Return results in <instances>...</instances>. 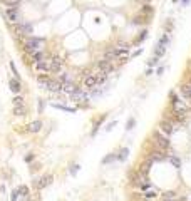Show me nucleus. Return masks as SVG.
<instances>
[{
	"label": "nucleus",
	"instance_id": "nucleus-9",
	"mask_svg": "<svg viewBox=\"0 0 191 201\" xmlns=\"http://www.w3.org/2000/svg\"><path fill=\"white\" fill-rule=\"evenodd\" d=\"M15 32H17V35L24 37V35H27V34H30V32H32V27H30L29 24H22V22H20V25H17V27H15Z\"/></svg>",
	"mask_w": 191,
	"mask_h": 201
},
{
	"label": "nucleus",
	"instance_id": "nucleus-22",
	"mask_svg": "<svg viewBox=\"0 0 191 201\" xmlns=\"http://www.w3.org/2000/svg\"><path fill=\"white\" fill-rule=\"evenodd\" d=\"M149 158H151L153 161H163V159H164V156H163V153H159V151H153Z\"/></svg>",
	"mask_w": 191,
	"mask_h": 201
},
{
	"label": "nucleus",
	"instance_id": "nucleus-11",
	"mask_svg": "<svg viewBox=\"0 0 191 201\" xmlns=\"http://www.w3.org/2000/svg\"><path fill=\"white\" fill-rule=\"evenodd\" d=\"M77 89H79V87H77L76 84H72L70 81H67V82H62V89H60V91L66 92V94H72V92H76Z\"/></svg>",
	"mask_w": 191,
	"mask_h": 201
},
{
	"label": "nucleus",
	"instance_id": "nucleus-8",
	"mask_svg": "<svg viewBox=\"0 0 191 201\" xmlns=\"http://www.w3.org/2000/svg\"><path fill=\"white\" fill-rule=\"evenodd\" d=\"M62 66H64V60L59 57V55H56V57L50 59V72H59Z\"/></svg>",
	"mask_w": 191,
	"mask_h": 201
},
{
	"label": "nucleus",
	"instance_id": "nucleus-3",
	"mask_svg": "<svg viewBox=\"0 0 191 201\" xmlns=\"http://www.w3.org/2000/svg\"><path fill=\"white\" fill-rule=\"evenodd\" d=\"M24 49L30 52V54H34V52H37L42 49V40L40 39H34V37H29V39H24Z\"/></svg>",
	"mask_w": 191,
	"mask_h": 201
},
{
	"label": "nucleus",
	"instance_id": "nucleus-31",
	"mask_svg": "<svg viewBox=\"0 0 191 201\" xmlns=\"http://www.w3.org/2000/svg\"><path fill=\"white\" fill-rule=\"evenodd\" d=\"M163 198H164V200H173V198H174V193H173V191H166L164 194H163Z\"/></svg>",
	"mask_w": 191,
	"mask_h": 201
},
{
	"label": "nucleus",
	"instance_id": "nucleus-18",
	"mask_svg": "<svg viewBox=\"0 0 191 201\" xmlns=\"http://www.w3.org/2000/svg\"><path fill=\"white\" fill-rule=\"evenodd\" d=\"M42 129V121H34L29 124V131L30 133H39Z\"/></svg>",
	"mask_w": 191,
	"mask_h": 201
},
{
	"label": "nucleus",
	"instance_id": "nucleus-40",
	"mask_svg": "<svg viewBox=\"0 0 191 201\" xmlns=\"http://www.w3.org/2000/svg\"><path fill=\"white\" fill-rule=\"evenodd\" d=\"M137 2H149V0H137Z\"/></svg>",
	"mask_w": 191,
	"mask_h": 201
},
{
	"label": "nucleus",
	"instance_id": "nucleus-26",
	"mask_svg": "<svg viewBox=\"0 0 191 201\" xmlns=\"http://www.w3.org/2000/svg\"><path fill=\"white\" fill-rule=\"evenodd\" d=\"M14 114L15 116H25V107H24V106H15Z\"/></svg>",
	"mask_w": 191,
	"mask_h": 201
},
{
	"label": "nucleus",
	"instance_id": "nucleus-36",
	"mask_svg": "<svg viewBox=\"0 0 191 201\" xmlns=\"http://www.w3.org/2000/svg\"><path fill=\"white\" fill-rule=\"evenodd\" d=\"M17 198H19V189H15L12 193V201H17Z\"/></svg>",
	"mask_w": 191,
	"mask_h": 201
},
{
	"label": "nucleus",
	"instance_id": "nucleus-39",
	"mask_svg": "<svg viewBox=\"0 0 191 201\" xmlns=\"http://www.w3.org/2000/svg\"><path fill=\"white\" fill-rule=\"evenodd\" d=\"M181 3H183V5H188V3H190V0H181Z\"/></svg>",
	"mask_w": 191,
	"mask_h": 201
},
{
	"label": "nucleus",
	"instance_id": "nucleus-17",
	"mask_svg": "<svg viewBox=\"0 0 191 201\" xmlns=\"http://www.w3.org/2000/svg\"><path fill=\"white\" fill-rule=\"evenodd\" d=\"M104 59L106 60H109V62H112L114 59H117V54H116V49H107L106 50V54H104Z\"/></svg>",
	"mask_w": 191,
	"mask_h": 201
},
{
	"label": "nucleus",
	"instance_id": "nucleus-30",
	"mask_svg": "<svg viewBox=\"0 0 191 201\" xmlns=\"http://www.w3.org/2000/svg\"><path fill=\"white\" fill-rule=\"evenodd\" d=\"M127 153H129L127 149H123V151L119 153V156H117V159H121V161H124V159H126V156H127Z\"/></svg>",
	"mask_w": 191,
	"mask_h": 201
},
{
	"label": "nucleus",
	"instance_id": "nucleus-16",
	"mask_svg": "<svg viewBox=\"0 0 191 201\" xmlns=\"http://www.w3.org/2000/svg\"><path fill=\"white\" fill-rule=\"evenodd\" d=\"M179 91H181V96L184 97V99H191V86L190 84H183V86L179 87Z\"/></svg>",
	"mask_w": 191,
	"mask_h": 201
},
{
	"label": "nucleus",
	"instance_id": "nucleus-4",
	"mask_svg": "<svg viewBox=\"0 0 191 201\" xmlns=\"http://www.w3.org/2000/svg\"><path fill=\"white\" fill-rule=\"evenodd\" d=\"M153 137H154V141H156V144H158L161 149H166V148H169L168 136H164L163 133H159V131H153Z\"/></svg>",
	"mask_w": 191,
	"mask_h": 201
},
{
	"label": "nucleus",
	"instance_id": "nucleus-24",
	"mask_svg": "<svg viewBox=\"0 0 191 201\" xmlns=\"http://www.w3.org/2000/svg\"><path fill=\"white\" fill-rule=\"evenodd\" d=\"M156 196H158V193H156V189H154V191H146V193L143 194V198H144V200H148V201L154 200Z\"/></svg>",
	"mask_w": 191,
	"mask_h": 201
},
{
	"label": "nucleus",
	"instance_id": "nucleus-15",
	"mask_svg": "<svg viewBox=\"0 0 191 201\" xmlns=\"http://www.w3.org/2000/svg\"><path fill=\"white\" fill-rule=\"evenodd\" d=\"M49 81H50V77H49L47 74H40V76L37 77V82H39V86L42 87V89H45V87H47Z\"/></svg>",
	"mask_w": 191,
	"mask_h": 201
},
{
	"label": "nucleus",
	"instance_id": "nucleus-33",
	"mask_svg": "<svg viewBox=\"0 0 191 201\" xmlns=\"http://www.w3.org/2000/svg\"><path fill=\"white\" fill-rule=\"evenodd\" d=\"M22 102H24L22 97H15V99H14V106H22Z\"/></svg>",
	"mask_w": 191,
	"mask_h": 201
},
{
	"label": "nucleus",
	"instance_id": "nucleus-6",
	"mask_svg": "<svg viewBox=\"0 0 191 201\" xmlns=\"http://www.w3.org/2000/svg\"><path fill=\"white\" fill-rule=\"evenodd\" d=\"M173 131H174L173 122H169V121H161V122H159V133H163L164 136L173 134Z\"/></svg>",
	"mask_w": 191,
	"mask_h": 201
},
{
	"label": "nucleus",
	"instance_id": "nucleus-29",
	"mask_svg": "<svg viewBox=\"0 0 191 201\" xmlns=\"http://www.w3.org/2000/svg\"><path fill=\"white\" fill-rule=\"evenodd\" d=\"M32 59H34V60H42V59H44V54H42L40 50H37V52L32 54Z\"/></svg>",
	"mask_w": 191,
	"mask_h": 201
},
{
	"label": "nucleus",
	"instance_id": "nucleus-7",
	"mask_svg": "<svg viewBox=\"0 0 191 201\" xmlns=\"http://www.w3.org/2000/svg\"><path fill=\"white\" fill-rule=\"evenodd\" d=\"M97 86V77H96V74H87V76H84V87H87V89H94V87Z\"/></svg>",
	"mask_w": 191,
	"mask_h": 201
},
{
	"label": "nucleus",
	"instance_id": "nucleus-10",
	"mask_svg": "<svg viewBox=\"0 0 191 201\" xmlns=\"http://www.w3.org/2000/svg\"><path fill=\"white\" fill-rule=\"evenodd\" d=\"M47 91H50V92H60V89H62V82L60 81H49V84H47V87H45Z\"/></svg>",
	"mask_w": 191,
	"mask_h": 201
},
{
	"label": "nucleus",
	"instance_id": "nucleus-35",
	"mask_svg": "<svg viewBox=\"0 0 191 201\" xmlns=\"http://www.w3.org/2000/svg\"><path fill=\"white\" fill-rule=\"evenodd\" d=\"M59 81H60V82H67V81H70V79H69L67 74H62V76H59Z\"/></svg>",
	"mask_w": 191,
	"mask_h": 201
},
{
	"label": "nucleus",
	"instance_id": "nucleus-20",
	"mask_svg": "<svg viewBox=\"0 0 191 201\" xmlns=\"http://www.w3.org/2000/svg\"><path fill=\"white\" fill-rule=\"evenodd\" d=\"M10 89H12V91H14V92H20V89H22V87H20V81L19 79H10Z\"/></svg>",
	"mask_w": 191,
	"mask_h": 201
},
{
	"label": "nucleus",
	"instance_id": "nucleus-14",
	"mask_svg": "<svg viewBox=\"0 0 191 201\" xmlns=\"http://www.w3.org/2000/svg\"><path fill=\"white\" fill-rule=\"evenodd\" d=\"M151 166H153V159H151V158H148V159H146V161L141 164V168H139V173H143V174H148Z\"/></svg>",
	"mask_w": 191,
	"mask_h": 201
},
{
	"label": "nucleus",
	"instance_id": "nucleus-41",
	"mask_svg": "<svg viewBox=\"0 0 191 201\" xmlns=\"http://www.w3.org/2000/svg\"><path fill=\"white\" fill-rule=\"evenodd\" d=\"M190 86H191V81H190Z\"/></svg>",
	"mask_w": 191,
	"mask_h": 201
},
{
	"label": "nucleus",
	"instance_id": "nucleus-27",
	"mask_svg": "<svg viewBox=\"0 0 191 201\" xmlns=\"http://www.w3.org/2000/svg\"><path fill=\"white\" fill-rule=\"evenodd\" d=\"M54 107H57V109H62V111H67V112H74V107H67L64 104H57V102H54Z\"/></svg>",
	"mask_w": 191,
	"mask_h": 201
},
{
	"label": "nucleus",
	"instance_id": "nucleus-28",
	"mask_svg": "<svg viewBox=\"0 0 191 201\" xmlns=\"http://www.w3.org/2000/svg\"><path fill=\"white\" fill-rule=\"evenodd\" d=\"M141 14H146V15L153 14V7H151V5H144L143 9H141Z\"/></svg>",
	"mask_w": 191,
	"mask_h": 201
},
{
	"label": "nucleus",
	"instance_id": "nucleus-19",
	"mask_svg": "<svg viewBox=\"0 0 191 201\" xmlns=\"http://www.w3.org/2000/svg\"><path fill=\"white\" fill-rule=\"evenodd\" d=\"M50 183H52V176H50V174H49V176H44V178L40 179V183H37V188L42 189V188H45V186L50 184Z\"/></svg>",
	"mask_w": 191,
	"mask_h": 201
},
{
	"label": "nucleus",
	"instance_id": "nucleus-23",
	"mask_svg": "<svg viewBox=\"0 0 191 201\" xmlns=\"http://www.w3.org/2000/svg\"><path fill=\"white\" fill-rule=\"evenodd\" d=\"M19 193L24 196V200H22V201H27V200H29V188H27V186H20V188H19Z\"/></svg>",
	"mask_w": 191,
	"mask_h": 201
},
{
	"label": "nucleus",
	"instance_id": "nucleus-12",
	"mask_svg": "<svg viewBox=\"0 0 191 201\" xmlns=\"http://www.w3.org/2000/svg\"><path fill=\"white\" fill-rule=\"evenodd\" d=\"M70 97H72V101H76V102H82V101H87V99H89L87 94H86V92H82L81 89H77L76 92H72Z\"/></svg>",
	"mask_w": 191,
	"mask_h": 201
},
{
	"label": "nucleus",
	"instance_id": "nucleus-25",
	"mask_svg": "<svg viewBox=\"0 0 191 201\" xmlns=\"http://www.w3.org/2000/svg\"><path fill=\"white\" fill-rule=\"evenodd\" d=\"M168 159H169V163H171L174 168H181V161H179L176 156H168Z\"/></svg>",
	"mask_w": 191,
	"mask_h": 201
},
{
	"label": "nucleus",
	"instance_id": "nucleus-5",
	"mask_svg": "<svg viewBox=\"0 0 191 201\" xmlns=\"http://www.w3.org/2000/svg\"><path fill=\"white\" fill-rule=\"evenodd\" d=\"M34 67H35V70H39V72H42V74H47V72H50V60H47V59L35 60Z\"/></svg>",
	"mask_w": 191,
	"mask_h": 201
},
{
	"label": "nucleus",
	"instance_id": "nucleus-38",
	"mask_svg": "<svg viewBox=\"0 0 191 201\" xmlns=\"http://www.w3.org/2000/svg\"><path fill=\"white\" fill-rule=\"evenodd\" d=\"M77 168H79V166H72V169H70V173H72V174H76V173H77Z\"/></svg>",
	"mask_w": 191,
	"mask_h": 201
},
{
	"label": "nucleus",
	"instance_id": "nucleus-37",
	"mask_svg": "<svg viewBox=\"0 0 191 201\" xmlns=\"http://www.w3.org/2000/svg\"><path fill=\"white\" fill-rule=\"evenodd\" d=\"M134 124H136V121H134V119H129V122H127V129H133Z\"/></svg>",
	"mask_w": 191,
	"mask_h": 201
},
{
	"label": "nucleus",
	"instance_id": "nucleus-21",
	"mask_svg": "<svg viewBox=\"0 0 191 201\" xmlns=\"http://www.w3.org/2000/svg\"><path fill=\"white\" fill-rule=\"evenodd\" d=\"M107 76H109L107 72H104V70H99V72L96 74V77H97V84H99V82L102 84V82H104L106 79H107Z\"/></svg>",
	"mask_w": 191,
	"mask_h": 201
},
{
	"label": "nucleus",
	"instance_id": "nucleus-13",
	"mask_svg": "<svg viewBox=\"0 0 191 201\" xmlns=\"http://www.w3.org/2000/svg\"><path fill=\"white\" fill-rule=\"evenodd\" d=\"M97 67H99V70H104L107 74L112 70V64H111L109 60H106V59L104 60H99V62H97Z\"/></svg>",
	"mask_w": 191,
	"mask_h": 201
},
{
	"label": "nucleus",
	"instance_id": "nucleus-1",
	"mask_svg": "<svg viewBox=\"0 0 191 201\" xmlns=\"http://www.w3.org/2000/svg\"><path fill=\"white\" fill-rule=\"evenodd\" d=\"M3 15H5L7 22H10V24H20V10L15 5H9L3 10Z\"/></svg>",
	"mask_w": 191,
	"mask_h": 201
},
{
	"label": "nucleus",
	"instance_id": "nucleus-2",
	"mask_svg": "<svg viewBox=\"0 0 191 201\" xmlns=\"http://www.w3.org/2000/svg\"><path fill=\"white\" fill-rule=\"evenodd\" d=\"M171 97H173V109H174V114L178 116L179 119H181V116H184L186 112H188V106L184 104V101H181V99H178V97L174 96L171 92Z\"/></svg>",
	"mask_w": 191,
	"mask_h": 201
},
{
	"label": "nucleus",
	"instance_id": "nucleus-32",
	"mask_svg": "<svg viewBox=\"0 0 191 201\" xmlns=\"http://www.w3.org/2000/svg\"><path fill=\"white\" fill-rule=\"evenodd\" d=\"M3 3H7V5H17V3H20V0H2Z\"/></svg>",
	"mask_w": 191,
	"mask_h": 201
},
{
	"label": "nucleus",
	"instance_id": "nucleus-34",
	"mask_svg": "<svg viewBox=\"0 0 191 201\" xmlns=\"http://www.w3.org/2000/svg\"><path fill=\"white\" fill-rule=\"evenodd\" d=\"M146 34H148V32H146V30H143V32H141V35L136 39V42H141V40H144V39H146Z\"/></svg>",
	"mask_w": 191,
	"mask_h": 201
}]
</instances>
